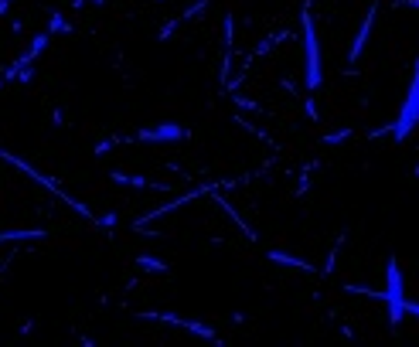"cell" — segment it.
Here are the masks:
<instances>
[{
	"mask_svg": "<svg viewBox=\"0 0 419 347\" xmlns=\"http://www.w3.org/2000/svg\"><path fill=\"white\" fill-rule=\"evenodd\" d=\"M99 225H106V228H113V225H116V215H113V211H106V215H99Z\"/></svg>",
	"mask_w": 419,
	"mask_h": 347,
	"instance_id": "cell-15",
	"label": "cell"
},
{
	"mask_svg": "<svg viewBox=\"0 0 419 347\" xmlns=\"http://www.w3.org/2000/svg\"><path fill=\"white\" fill-rule=\"evenodd\" d=\"M300 24H304V62H307V75H304V85L317 92L321 89V82H324V68H321V41H317V28H314V14L311 11H304L300 17Z\"/></svg>",
	"mask_w": 419,
	"mask_h": 347,
	"instance_id": "cell-2",
	"label": "cell"
},
{
	"mask_svg": "<svg viewBox=\"0 0 419 347\" xmlns=\"http://www.w3.org/2000/svg\"><path fill=\"white\" fill-rule=\"evenodd\" d=\"M416 123H419V68H413V82H409V92L403 99V110H399L395 123H392V140L405 143L413 137Z\"/></svg>",
	"mask_w": 419,
	"mask_h": 347,
	"instance_id": "cell-3",
	"label": "cell"
},
{
	"mask_svg": "<svg viewBox=\"0 0 419 347\" xmlns=\"http://www.w3.org/2000/svg\"><path fill=\"white\" fill-rule=\"evenodd\" d=\"M154 316V320H164V324H177V327H185V331L198 333V337H205V341H218L215 327H208V324H198V320H185V316H174V314H147Z\"/></svg>",
	"mask_w": 419,
	"mask_h": 347,
	"instance_id": "cell-7",
	"label": "cell"
},
{
	"mask_svg": "<svg viewBox=\"0 0 419 347\" xmlns=\"http://www.w3.org/2000/svg\"><path fill=\"white\" fill-rule=\"evenodd\" d=\"M351 293H361V297H372V300H382L388 310V324L399 327L405 316H416L419 306L405 300V283H403V269H399V259L388 255L386 262V289H365V286H348Z\"/></svg>",
	"mask_w": 419,
	"mask_h": 347,
	"instance_id": "cell-1",
	"label": "cell"
},
{
	"mask_svg": "<svg viewBox=\"0 0 419 347\" xmlns=\"http://www.w3.org/2000/svg\"><path fill=\"white\" fill-rule=\"evenodd\" d=\"M137 262H140L143 269H164V262H157V259H150V255H140Z\"/></svg>",
	"mask_w": 419,
	"mask_h": 347,
	"instance_id": "cell-14",
	"label": "cell"
},
{
	"mask_svg": "<svg viewBox=\"0 0 419 347\" xmlns=\"http://www.w3.org/2000/svg\"><path fill=\"white\" fill-rule=\"evenodd\" d=\"M11 4H14V0H0V14H7V11H11Z\"/></svg>",
	"mask_w": 419,
	"mask_h": 347,
	"instance_id": "cell-16",
	"label": "cell"
},
{
	"mask_svg": "<svg viewBox=\"0 0 419 347\" xmlns=\"http://www.w3.org/2000/svg\"><path fill=\"white\" fill-rule=\"evenodd\" d=\"M109 181H116V184H126V188H154V191H167L164 184H157V181H147L143 174H123V171H113V174H109Z\"/></svg>",
	"mask_w": 419,
	"mask_h": 347,
	"instance_id": "cell-8",
	"label": "cell"
},
{
	"mask_svg": "<svg viewBox=\"0 0 419 347\" xmlns=\"http://www.w3.org/2000/svg\"><path fill=\"white\" fill-rule=\"evenodd\" d=\"M187 140V127L181 123H147L133 133L130 143H185Z\"/></svg>",
	"mask_w": 419,
	"mask_h": 347,
	"instance_id": "cell-5",
	"label": "cell"
},
{
	"mask_svg": "<svg viewBox=\"0 0 419 347\" xmlns=\"http://www.w3.org/2000/svg\"><path fill=\"white\" fill-rule=\"evenodd\" d=\"M344 137H351V129H338V133H327L324 143H327V146H338V143H344Z\"/></svg>",
	"mask_w": 419,
	"mask_h": 347,
	"instance_id": "cell-13",
	"label": "cell"
},
{
	"mask_svg": "<svg viewBox=\"0 0 419 347\" xmlns=\"http://www.w3.org/2000/svg\"><path fill=\"white\" fill-rule=\"evenodd\" d=\"M72 31H76V24H72L65 14L48 17V34H51V38H65V34H72Z\"/></svg>",
	"mask_w": 419,
	"mask_h": 347,
	"instance_id": "cell-9",
	"label": "cell"
},
{
	"mask_svg": "<svg viewBox=\"0 0 419 347\" xmlns=\"http://www.w3.org/2000/svg\"><path fill=\"white\" fill-rule=\"evenodd\" d=\"M0 160H7V164H14L17 171H24V174H28V177H31V181H38L41 188H48V191H51L55 198H62V201H65V205H68V208H72V211H78V215H86V218H93V221H95V215H93V211H89V208H86V205H78V201H72V198H68V194H65V191L58 188L55 181H51V177H45V174H41V171H34V167H31V164H28V160L14 157V154H7V150H0Z\"/></svg>",
	"mask_w": 419,
	"mask_h": 347,
	"instance_id": "cell-4",
	"label": "cell"
},
{
	"mask_svg": "<svg viewBox=\"0 0 419 347\" xmlns=\"http://www.w3.org/2000/svg\"><path fill=\"white\" fill-rule=\"evenodd\" d=\"M205 7H208V0H198L195 7H187V11H181V14L174 17V21H177V24H181V21H191V17H198V14H202Z\"/></svg>",
	"mask_w": 419,
	"mask_h": 347,
	"instance_id": "cell-12",
	"label": "cell"
},
{
	"mask_svg": "<svg viewBox=\"0 0 419 347\" xmlns=\"http://www.w3.org/2000/svg\"><path fill=\"white\" fill-rule=\"evenodd\" d=\"M45 228H17V232H0V242H21V238H45Z\"/></svg>",
	"mask_w": 419,
	"mask_h": 347,
	"instance_id": "cell-11",
	"label": "cell"
},
{
	"mask_svg": "<svg viewBox=\"0 0 419 347\" xmlns=\"http://www.w3.org/2000/svg\"><path fill=\"white\" fill-rule=\"evenodd\" d=\"M375 17H378V4H372V7H368V14H365V21H361V28H358V38L351 41V48H348V68H355V65L361 62L365 48H368V41H372Z\"/></svg>",
	"mask_w": 419,
	"mask_h": 347,
	"instance_id": "cell-6",
	"label": "cell"
},
{
	"mask_svg": "<svg viewBox=\"0 0 419 347\" xmlns=\"http://www.w3.org/2000/svg\"><path fill=\"white\" fill-rule=\"evenodd\" d=\"M269 259H273V262H279V266H294V269H304V272H314L311 262H304V259H296V255L276 252V249H269Z\"/></svg>",
	"mask_w": 419,
	"mask_h": 347,
	"instance_id": "cell-10",
	"label": "cell"
}]
</instances>
